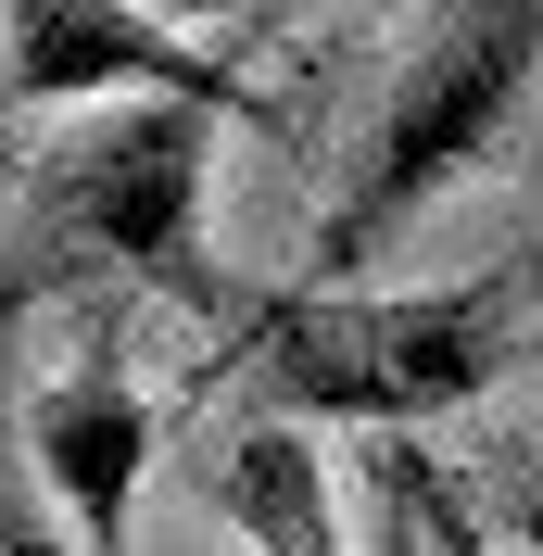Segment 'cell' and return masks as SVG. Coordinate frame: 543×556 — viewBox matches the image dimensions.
<instances>
[{
  "label": "cell",
  "instance_id": "1",
  "mask_svg": "<svg viewBox=\"0 0 543 556\" xmlns=\"http://www.w3.org/2000/svg\"><path fill=\"white\" fill-rule=\"evenodd\" d=\"M518 354L506 278H442V291H278L240 316V367L266 380V417L291 430H430L480 405Z\"/></svg>",
  "mask_w": 543,
  "mask_h": 556
},
{
  "label": "cell",
  "instance_id": "2",
  "mask_svg": "<svg viewBox=\"0 0 543 556\" xmlns=\"http://www.w3.org/2000/svg\"><path fill=\"white\" fill-rule=\"evenodd\" d=\"M531 76H543V0H455V13H430L405 76H392V102H379V127H367V152H354V177L329 190V215L304 241V291H354V266L405 215H430L468 165H493V139L531 102Z\"/></svg>",
  "mask_w": 543,
  "mask_h": 556
},
{
  "label": "cell",
  "instance_id": "3",
  "mask_svg": "<svg viewBox=\"0 0 543 556\" xmlns=\"http://www.w3.org/2000/svg\"><path fill=\"white\" fill-rule=\"evenodd\" d=\"M203 177H215V114L190 102H127L102 114L89 139H64L51 165H38V215L64 228V241L114 253L127 278L177 291V304H228V278L203 253Z\"/></svg>",
  "mask_w": 543,
  "mask_h": 556
},
{
  "label": "cell",
  "instance_id": "4",
  "mask_svg": "<svg viewBox=\"0 0 543 556\" xmlns=\"http://www.w3.org/2000/svg\"><path fill=\"white\" fill-rule=\"evenodd\" d=\"M0 76H13V102H190L215 127H266V89L203 51V38L152 26L127 0H13L0 13Z\"/></svg>",
  "mask_w": 543,
  "mask_h": 556
},
{
  "label": "cell",
  "instance_id": "5",
  "mask_svg": "<svg viewBox=\"0 0 543 556\" xmlns=\"http://www.w3.org/2000/svg\"><path fill=\"white\" fill-rule=\"evenodd\" d=\"M139 468H152V392L127 380V354L89 342L26 392V481L51 493V519L76 556H139Z\"/></svg>",
  "mask_w": 543,
  "mask_h": 556
},
{
  "label": "cell",
  "instance_id": "6",
  "mask_svg": "<svg viewBox=\"0 0 543 556\" xmlns=\"http://www.w3.org/2000/svg\"><path fill=\"white\" fill-rule=\"evenodd\" d=\"M203 506L240 531L253 556H354L341 544V493H329V455L291 430V417H240L203 468Z\"/></svg>",
  "mask_w": 543,
  "mask_h": 556
},
{
  "label": "cell",
  "instance_id": "7",
  "mask_svg": "<svg viewBox=\"0 0 543 556\" xmlns=\"http://www.w3.org/2000/svg\"><path fill=\"white\" fill-rule=\"evenodd\" d=\"M392 468H405V493H417V531H430V556H506V544H493V519H468V506H455V481H442L417 443H392Z\"/></svg>",
  "mask_w": 543,
  "mask_h": 556
},
{
  "label": "cell",
  "instance_id": "8",
  "mask_svg": "<svg viewBox=\"0 0 543 556\" xmlns=\"http://www.w3.org/2000/svg\"><path fill=\"white\" fill-rule=\"evenodd\" d=\"M493 519L518 556H543V430L531 443H493Z\"/></svg>",
  "mask_w": 543,
  "mask_h": 556
},
{
  "label": "cell",
  "instance_id": "9",
  "mask_svg": "<svg viewBox=\"0 0 543 556\" xmlns=\"http://www.w3.org/2000/svg\"><path fill=\"white\" fill-rule=\"evenodd\" d=\"M0 556H76V531L51 519V493L26 481V455H0Z\"/></svg>",
  "mask_w": 543,
  "mask_h": 556
},
{
  "label": "cell",
  "instance_id": "10",
  "mask_svg": "<svg viewBox=\"0 0 543 556\" xmlns=\"http://www.w3.org/2000/svg\"><path fill=\"white\" fill-rule=\"evenodd\" d=\"M379 556H430V531H417V493H405V468H392V443H379Z\"/></svg>",
  "mask_w": 543,
  "mask_h": 556
}]
</instances>
